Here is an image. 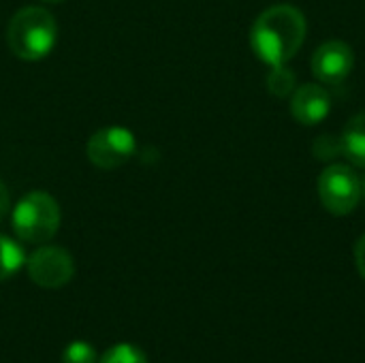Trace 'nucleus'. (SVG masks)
<instances>
[{
	"mask_svg": "<svg viewBox=\"0 0 365 363\" xmlns=\"http://www.w3.org/2000/svg\"><path fill=\"white\" fill-rule=\"evenodd\" d=\"M355 263H357V270H359L361 278L365 280V233L355 244Z\"/></svg>",
	"mask_w": 365,
	"mask_h": 363,
	"instance_id": "obj_15",
	"label": "nucleus"
},
{
	"mask_svg": "<svg viewBox=\"0 0 365 363\" xmlns=\"http://www.w3.org/2000/svg\"><path fill=\"white\" fill-rule=\"evenodd\" d=\"M361 197H364V199H365V178H364V180H361Z\"/></svg>",
	"mask_w": 365,
	"mask_h": 363,
	"instance_id": "obj_18",
	"label": "nucleus"
},
{
	"mask_svg": "<svg viewBox=\"0 0 365 363\" xmlns=\"http://www.w3.org/2000/svg\"><path fill=\"white\" fill-rule=\"evenodd\" d=\"M26 272L41 289H60L75 276V261L68 250L60 246H38L26 257Z\"/></svg>",
	"mask_w": 365,
	"mask_h": 363,
	"instance_id": "obj_6",
	"label": "nucleus"
},
{
	"mask_svg": "<svg viewBox=\"0 0 365 363\" xmlns=\"http://www.w3.org/2000/svg\"><path fill=\"white\" fill-rule=\"evenodd\" d=\"M314 156L319 160H331L338 156H344V145H342V137H334V135H321L314 141Z\"/></svg>",
	"mask_w": 365,
	"mask_h": 363,
	"instance_id": "obj_13",
	"label": "nucleus"
},
{
	"mask_svg": "<svg viewBox=\"0 0 365 363\" xmlns=\"http://www.w3.org/2000/svg\"><path fill=\"white\" fill-rule=\"evenodd\" d=\"M98 363H148V357L139 347L122 342V344L107 349Z\"/></svg>",
	"mask_w": 365,
	"mask_h": 363,
	"instance_id": "obj_12",
	"label": "nucleus"
},
{
	"mask_svg": "<svg viewBox=\"0 0 365 363\" xmlns=\"http://www.w3.org/2000/svg\"><path fill=\"white\" fill-rule=\"evenodd\" d=\"M60 205L45 190L26 193L11 212V225L21 242L45 244L60 229Z\"/></svg>",
	"mask_w": 365,
	"mask_h": 363,
	"instance_id": "obj_3",
	"label": "nucleus"
},
{
	"mask_svg": "<svg viewBox=\"0 0 365 363\" xmlns=\"http://www.w3.org/2000/svg\"><path fill=\"white\" fill-rule=\"evenodd\" d=\"M21 267H26L24 248L9 235H0V282L13 278Z\"/></svg>",
	"mask_w": 365,
	"mask_h": 363,
	"instance_id": "obj_10",
	"label": "nucleus"
},
{
	"mask_svg": "<svg viewBox=\"0 0 365 363\" xmlns=\"http://www.w3.org/2000/svg\"><path fill=\"white\" fill-rule=\"evenodd\" d=\"M331 111V96L319 83H304L293 90L291 113L304 126H317Z\"/></svg>",
	"mask_w": 365,
	"mask_h": 363,
	"instance_id": "obj_8",
	"label": "nucleus"
},
{
	"mask_svg": "<svg viewBox=\"0 0 365 363\" xmlns=\"http://www.w3.org/2000/svg\"><path fill=\"white\" fill-rule=\"evenodd\" d=\"M342 145L344 156L351 158V163H355L357 167L365 169V111L349 120L342 133Z\"/></svg>",
	"mask_w": 365,
	"mask_h": 363,
	"instance_id": "obj_9",
	"label": "nucleus"
},
{
	"mask_svg": "<svg viewBox=\"0 0 365 363\" xmlns=\"http://www.w3.org/2000/svg\"><path fill=\"white\" fill-rule=\"evenodd\" d=\"M137 152V139L133 131L124 126H105L96 131L86 143L88 160L105 171H113L126 165Z\"/></svg>",
	"mask_w": 365,
	"mask_h": 363,
	"instance_id": "obj_5",
	"label": "nucleus"
},
{
	"mask_svg": "<svg viewBox=\"0 0 365 363\" xmlns=\"http://www.w3.org/2000/svg\"><path fill=\"white\" fill-rule=\"evenodd\" d=\"M317 188L323 208L334 216H346L355 212L361 201V180L349 165H329L319 175Z\"/></svg>",
	"mask_w": 365,
	"mask_h": 363,
	"instance_id": "obj_4",
	"label": "nucleus"
},
{
	"mask_svg": "<svg viewBox=\"0 0 365 363\" xmlns=\"http://www.w3.org/2000/svg\"><path fill=\"white\" fill-rule=\"evenodd\" d=\"M267 88L274 96L278 98H287L289 94H293L295 86V73L284 64V66H276L269 71L267 75Z\"/></svg>",
	"mask_w": 365,
	"mask_h": 363,
	"instance_id": "obj_11",
	"label": "nucleus"
},
{
	"mask_svg": "<svg viewBox=\"0 0 365 363\" xmlns=\"http://www.w3.org/2000/svg\"><path fill=\"white\" fill-rule=\"evenodd\" d=\"M98 357H96V351L92 344L88 342H71L64 353H62V363H96Z\"/></svg>",
	"mask_w": 365,
	"mask_h": 363,
	"instance_id": "obj_14",
	"label": "nucleus"
},
{
	"mask_svg": "<svg viewBox=\"0 0 365 363\" xmlns=\"http://www.w3.org/2000/svg\"><path fill=\"white\" fill-rule=\"evenodd\" d=\"M308 26L297 6L276 4L265 9L250 28V49L269 68L284 66L302 49Z\"/></svg>",
	"mask_w": 365,
	"mask_h": 363,
	"instance_id": "obj_1",
	"label": "nucleus"
},
{
	"mask_svg": "<svg viewBox=\"0 0 365 363\" xmlns=\"http://www.w3.org/2000/svg\"><path fill=\"white\" fill-rule=\"evenodd\" d=\"M314 77L325 86H340L355 66L353 47L344 41H325L317 47L310 60Z\"/></svg>",
	"mask_w": 365,
	"mask_h": 363,
	"instance_id": "obj_7",
	"label": "nucleus"
},
{
	"mask_svg": "<svg viewBox=\"0 0 365 363\" xmlns=\"http://www.w3.org/2000/svg\"><path fill=\"white\" fill-rule=\"evenodd\" d=\"M9 210H11V195H9L6 184L0 180V223H2V218L9 214Z\"/></svg>",
	"mask_w": 365,
	"mask_h": 363,
	"instance_id": "obj_16",
	"label": "nucleus"
},
{
	"mask_svg": "<svg viewBox=\"0 0 365 363\" xmlns=\"http://www.w3.org/2000/svg\"><path fill=\"white\" fill-rule=\"evenodd\" d=\"M58 41V26L53 15L43 6L19 9L6 28L9 49L28 62L47 58Z\"/></svg>",
	"mask_w": 365,
	"mask_h": 363,
	"instance_id": "obj_2",
	"label": "nucleus"
},
{
	"mask_svg": "<svg viewBox=\"0 0 365 363\" xmlns=\"http://www.w3.org/2000/svg\"><path fill=\"white\" fill-rule=\"evenodd\" d=\"M41 2H47V4H58V2H62V0H41Z\"/></svg>",
	"mask_w": 365,
	"mask_h": 363,
	"instance_id": "obj_17",
	"label": "nucleus"
}]
</instances>
